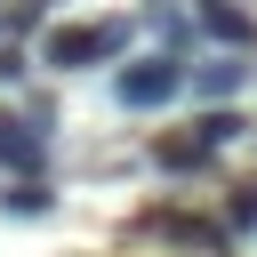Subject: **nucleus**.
<instances>
[{
	"instance_id": "obj_1",
	"label": "nucleus",
	"mask_w": 257,
	"mask_h": 257,
	"mask_svg": "<svg viewBox=\"0 0 257 257\" xmlns=\"http://www.w3.org/2000/svg\"><path fill=\"white\" fill-rule=\"evenodd\" d=\"M120 48H128V24H120V16H96V24H56V32L40 40V64L88 72V64H112Z\"/></svg>"
},
{
	"instance_id": "obj_2",
	"label": "nucleus",
	"mask_w": 257,
	"mask_h": 257,
	"mask_svg": "<svg viewBox=\"0 0 257 257\" xmlns=\"http://www.w3.org/2000/svg\"><path fill=\"white\" fill-rule=\"evenodd\" d=\"M185 80H193V72H185V56H177V48H161V56L120 64V72H112V96H120L128 112H153V104H169Z\"/></svg>"
},
{
	"instance_id": "obj_3",
	"label": "nucleus",
	"mask_w": 257,
	"mask_h": 257,
	"mask_svg": "<svg viewBox=\"0 0 257 257\" xmlns=\"http://www.w3.org/2000/svg\"><path fill=\"white\" fill-rule=\"evenodd\" d=\"M193 16H201V32H217L225 48H257V16H241L233 0H193Z\"/></svg>"
},
{
	"instance_id": "obj_4",
	"label": "nucleus",
	"mask_w": 257,
	"mask_h": 257,
	"mask_svg": "<svg viewBox=\"0 0 257 257\" xmlns=\"http://www.w3.org/2000/svg\"><path fill=\"white\" fill-rule=\"evenodd\" d=\"M40 161H48V145L32 137V120H0V169H16V177H40Z\"/></svg>"
},
{
	"instance_id": "obj_5",
	"label": "nucleus",
	"mask_w": 257,
	"mask_h": 257,
	"mask_svg": "<svg viewBox=\"0 0 257 257\" xmlns=\"http://www.w3.org/2000/svg\"><path fill=\"white\" fill-rule=\"evenodd\" d=\"M241 80H249V64H241V48H233V56H209V64L193 72V96H233Z\"/></svg>"
},
{
	"instance_id": "obj_6",
	"label": "nucleus",
	"mask_w": 257,
	"mask_h": 257,
	"mask_svg": "<svg viewBox=\"0 0 257 257\" xmlns=\"http://www.w3.org/2000/svg\"><path fill=\"white\" fill-rule=\"evenodd\" d=\"M209 153H217V145H209L201 128H193V137H161V145H153V161H161V169H177V177H185V169H201Z\"/></svg>"
},
{
	"instance_id": "obj_7",
	"label": "nucleus",
	"mask_w": 257,
	"mask_h": 257,
	"mask_svg": "<svg viewBox=\"0 0 257 257\" xmlns=\"http://www.w3.org/2000/svg\"><path fill=\"white\" fill-rule=\"evenodd\" d=\"M0 209H8V217H48V185H40V177H24V185H8V193H0Z\"/></svg>"
},
{
	"instance_id": "obj_8",
	"label": "nucleus",
	"mask_w": 257,
	"mask_h": 257,
	"mask_svg": "<svg viewBox=\"0 0 257 257\" xmlns=\"http://www.w3.org/2000/svg\"><path fill=\"white\" fill-rule=\"evenodd\" d=\"M193 128H201V137H209V145H233V137H241V128H249V120H241V112H225V104H217V112H201V120H193Z\"/></svg>"
},
{
	"instance_id": "obj_9",
	"label": "nucleus",
	"mask_w": 257,
	"mask_h": 257,
	"mask_svg": "<svg viewBox=\"0 0 257 257\" xmlns=\"http://www.w3.org/2000/svg\"><path fill=\"white\" fill-rule=\"evenodd\" d=\"M225 217H233V225H241V233H257V185H241V193H233V201H225Z\"/></svg>"
}]
</instances>
